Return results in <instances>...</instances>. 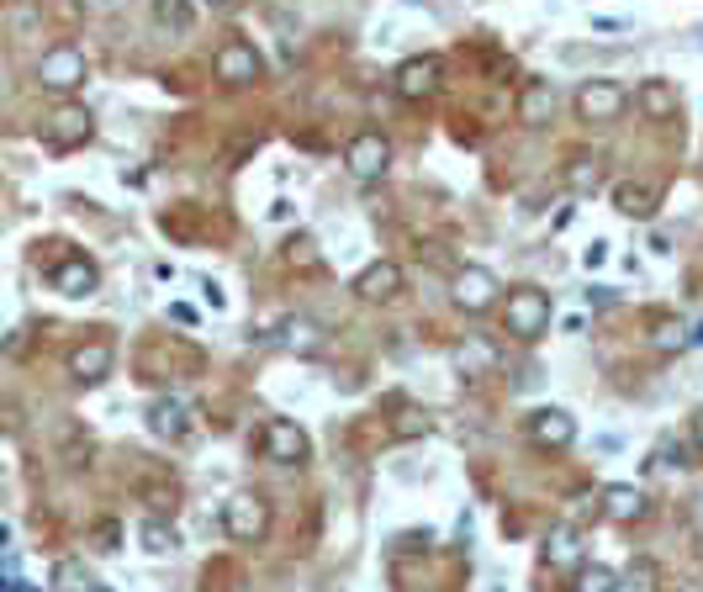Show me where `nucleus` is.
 I'll use <instances>...</instances> for the list:
<instances>
[{"instance_id":"f257e3e1","label":"nucleus","mask_w":703,"mask_h":592,"mask_svg":"<svg viewBox=\"0 0 703 592\" xmlns=\"http://www.w3.org/2000/svg\"><path fill=\"white\" fill-rule=\"evenodd\" d=\"M503 328L513 333L518 344H534L550 328V291L540 286H513L503 302Z\"/></svg>"},{"instance_id":"f03ea898","label":"nucleus","mask_w":703,"mask_h":592,"mask_svg":"<svg viewBox=\"0 0 703 592\" xmlns=\"http://www.w3.org/2000/svg\"><path fill=\"white\" fill-rule=\"evenodd\" d=\"M222 529H228V540L238 545H259L270 534V508L259 492H233L228 503H222Z\"/></svg>"},{"instance_id":"7ed1b4c3","label":"nucleus","mask_w":703,"mask_h":592,"mask_svg":"<svg viewBox=\"0 0 703 592\" xmlns=\"http://www.w3.org/2000/svg\"><path fill=\"white\" fill-rule=\"evenodd\" d=\"M90 133H96V117H90L80 101L53 106V117L43 122V143L53 148V154H74V148H85Z\"/></svg>"},{"instance_id":"20e7f679","label":"nucleus","mask_w":703,"mask_h":592,"mask_svg":"<svg viewBox=\"0 0 703 592\" xmlns=\"http://www.w3.org/2000/svg\"><path fill=\"white\" fill-rule=\"evenodd\" d=\"M624 106H629L624 85H619V80H608V74H598V80H582V85H577V117L592 122V127L619 122V117H624Z\"/></svg>"},{"instance_id":"39448f33","label":"nucleus","mask_w":703,"mask_h":592,"mask_svg":"<svg viewBox=\"0 0 703 592\" xmlns=\"http://www.w3.org/2000/svg\"><path fill=\"white\" fill-rule=\"evenodd\" d=\"M259 450L270 460H281V466H307L312 460V439L296 418H270L265 434H259Z\"/></svg>"},{"instance_id":"423d86ee","label":"nucleus","mask_w":703,"mask_h":592,"mask_svg":"<svg viewBox=\"0 0 703 592\" xmlns=\"http://www.w3.org/2000/svg\"><path fill=\"white\" fill-rule=\"evenodd\" d=\"M37 80H43V90H53V96H74V90L85 85V53L80 48H48L43 64H37Z\"/></svg>"},{"instance_id":"0eeeda50","label":"nucleus","mask_w":703,"mask_h":592,"mask_svg":"<svg viewBox=\"0 0 703 592\" xmlns=\"http://www.w3.org/2000/svg\"><path fill=\"white\" fill-rule=\"evenodd\" d=\"M386 164H392V143H386V133H355L344 148V170L365 180V185H376L386 175Z\"/></svg>"},{"instance_id":"6e6552de","label":"nucleus","mask_w":703,"mask_h":592,"mask_svg":"<svg viewBox=\"0 0 703 592\" xmlns=\"http://www.w3.org/2000/svg\"><path fill=\"white\" fill-rule=\"evenodd\" d=\"M497 291H503V286H497V275H492L487 265H455L450 302H455L460 312H487Z\"/></svg>"},{"instance_id":"1a4fd4ad","label":"nucleus","mask_w":703,"mask_h":592,"mask_svg":"<svg viewBox=\"0 0 703 592\" xmlns=\"http://www.w3.org/2000/svg\"><path fill=\"white\" fill-rule=\"evenodd\" d=\"M212 74H217L222 85H254L259 74H265V59H259V48H249L244 37H233V43H222V48H217Z\"/></svg>"},{"instance_id":"9d476101","label":"nucleus","mask_w":703,"mask_h":592,"mask_svg":"<svg viewBox=\"0 0 703 592\" xmlns=\"http://www.w3.org/2000/svg\"><path fill=\"white\" fill-rule=\"evenodd\" d=\"M397 291H402V265L397 259H370V265L355 275V296L370 302V307H386Z\"/></svg>"},{"instance_id":"9b49d317","label":"nucleus","mask_w":703,"mask_h":592,"mask_svg":"<svg viewBox=\"0 0 703 592\" xmlns=\"http://www.w3.org/2000/svg\"><path fill=\"white\" fill-rule=\"evenodd\" d=\"M439 74H444L439 53H418V59H407L397 69V96L402 101H429L434 90H439Z\"/></svg>"},{"instance_id":"f8f14e48","label":"nucleus","mask_w":703,"mask_h":592,"mask_svg":"<svg viewBox=\"0 0 703 592\" xmlns=\"http://www.w3.org/2000/svg\"><path fill=\"white\" fill-rule=\"evenodd\" d=\"M111 360H117V355H111L106 339H85V344L69 349V376L80 386H101L111 376Z\"/></svg>"},{"instance_id":"ddd939ff","label":"nucleus","mask_w":703,"mask_h":592,"mask_svg":"<svg viewBox=\"0 0 703 592\" xmlns=\"http://www.w3.org/2000/svg\"><path fill=\"white\" fill-rule=\"evenodd\" d=\"M529 439L540 444V450H566V444L577 439V418H571L566 407H540V413L529 418Z\"/></svg>"},{"instance_id":"4468645a","label":"nucleus","mask_w":703,"mask_h":592,"mask_svg":"<svg viewBox=\"0 0 703 592\" xmlns=\"http://www.w3.org/2000/svg\"><path fill=\"white\" fill-rule=\"evenodd\" d=\"M143 423H148V434H154V439L175 444V439H185V429H191V407H185L180 397H154Z\"/></svg>"},{"instance_id":"2eb2a0df","label":"nucleus","mask_w":703,"mask_h":592,"mask_svg":"<svg viewBox=\"0 0 703 592\" xmlns=\"http://www.w3.org/2000/svg\"><path fill=\"white\" fill-rule=\"evenodd\" d=\"M540 561H545L550 571H577V566H582V524H555V529L545 534Z\"/></svg>"},{"instance_id":"dca6fc26","label":"nucleus","mask_w":703,"mask_h":592,"mask_svg":"<svg viewBox=\"0 0 703 592\" xmlns=\"http://www.w3.org/2000/svg\"><path fill=\"white\" fill-rule=\"evenodd\" d=\"M651 344L661 349V355H682V349L703 344V323L698 318H682V312H672V318H661L651 328Z\"/></svg>"},{"instance_id":"f3484780","label":"nucleus","mask_w":703,"mask_h":592,"mask_svg":"<svg viewBox=\"0 0 703 592\" xmlns=\"http://www.w3.org/2000/svg\"><path fill=\"white\" fill-rule=\"evenodd\" d=\"M281 349L296 360H312V355H323V328L302 318V312H291V318H281Z\"/></svg>"},{"instance_id":"a211bd4d","label":"nucleus","mask_w":703,"mask_h":592,"mask_svg":"<svg viewBox=\"0 0 703 592\" xmlns=\"http://www.w3.org/2000/svg\"><path fill=\"white\" fill-rule=\"evenodd\" d=\"M101 286V270L90 265L85 254H69L59 270H53V291H64V296H90Z\"/></svg>"},{"instance_id":"6ab92c4d","label":"nucleus","mask_w":703,"mask_h":592,"mask_svg":"<svg viewBox=\"0 0 703 592\" xmlns=\"http://www.w3.org/2000/svg\"><path fill=\"white\" fill-rule=\"evenodd\" d=\"M598 497H603V513L614 518V524H635V518L645 513V492L640 487H619L614 481V487H603Z\"/></svg>"},{"instance_id":"aec40b11","label":"nucleus","mask_w":703,"mask_h":592,"mask_svg":"<svg viewBox=\"0 0 703 592\" xmlns=\"http://www.w3.org/2000/svg\"><path fill=\"white\" fill-rule=\"evenodd\" d=\"M614 207H619L624 217L645 222V217H651V212L661 207V201H656L651 185H640V180H619V185H614Z\"/></svg>"},{"instance_id":"412c9836","label":"nucleus","mask_w":703,"mask_h":592,"mask_svg":"<svg viewBox=\"0 0 703 592\" xmlns=\"http://www.w3.org/2000/svg\"><path fill=\"white\" fill-rule=\"evenodd\" d=\"M555 106H561V96H555V90L545 85V80H534L524 96H518V117L524 122H534V127H545L550 117H555Z\"/></svg>"},{"instance_id":"4be33fe9","label":"nucleus","mask_w":703,"mask_h":592,"mask_svg":"<svg viewBox=\"0 0 703 592\" xmlns=\"http://www.w3.org/2000/svg\"><path fill=\"white\" fill-rule=\"evenodd\" d=\"M138 545H143V555H159V561H164V555L180 550V534L164 524V518H143V524H138Z\"/></svg>"},{"instance_id":"5701e85b","label":"nucleus","mask_w":703,"mask_h":592,"mask_svg":"<svg viewBox=\"0 0 703 592\" xmlns=\"http://www.w3.org/2000/svg\"><path fill=\"white\" fill-rule=\"evenodd\" d=\"M640 111H645V117H672V111H677V90L672 85H666V80H645L640 85Z\"/></svg>"},{"instance_id":"b1692460","label":"nucleus","mask_w":703,"mask_h":592,"mask_svg":"<svg viewBox=\"0 0 703 592\" xmlns=\"http://www.w3.org/2000/svg\"><path fill=\"white\" fill-rule=\"evenodd\" d=\"M53 587H69V592H90V587H101V582H96V571H90L85 561H59V566H53Z\"/></svg>"},{"instance_id":"393cba45","label":"nucleus","mask_w":703,"mask_h":592,"mask_svg":"<svg viewBox=\"0 0 703 592\" xmlns=\"http://www.w3.org/2000/svg\"><path fill=\"white\" fill-rule=\"evenodd\" d=\"M619 587H629V592H651V587H661V566L656 561H629L624 571H619Z\"/></svg>"},{"instance_id":"a878e982","label":"nucleus","mask_w":703,"mask_h":592,"mask_svg":"<svg viewBox=\"0 0 703 592\" xmlns=\"http://www.w3.org/2000/svg\"><path fill=\"white\" fill-rule=\"evenodd\" d=\"M566 185H571L577 196H592V191L603 185V159H577V164L566 170Z\"/></svg>"},{"instance_id":"bb28decb","label":"nucleus","mask_w":703,"mask_h":592,"mask_svg":"<svg viewBox=\"0 0 703 592\" xmlns=\"http://www.w3.org/2000/svg\"><path fill=\"white\" fill-rule=\"evenodd\" d=\"M460 376H476V370H497V349L492 344H481V339H471V344H460Z\"/></svg>"},{"instance_id":"cd10ccee","label":"nucleus","mask_w":703,"mask_h":592,"mask_svg":"<svg viewBox=\"0 0 703 592\" xmlns=\"http://www.w3.org/2000/svg\"><path fill=\"white\" fill-rule=\"evenodd\" d=\"M154 22H164V27L185 32V27L196 22V11H191V0H154Z\"/></svg>"},{"instance_id":"c85d7f7f","label":"nucleus","mask_w":703,"mask_h":592,"mask_svg":"<svg viewBox=\"0 0 703 592\" xmlns=\"http://www.w3.org/2000/svg\"><path fill=\"white\" fill-rule=\"evenodd\" d=\"M577 587L582 592H608V587H619V571L614 566H577Z\"/></svg>"},{"instance_id":"c756f323","label":"nucleus","mask_w":703,"mask_h":592,"mask_svg":"<svg viewBox=\"0 0 703 592\" xmlns=\"http://www.w3.org/2000/svg\"><path fill=\"white\" fill-rule=\"evenodd\" d=\"M286 265L291 270H312V265H318V244H312L307 233H296L291 244H286Z\"/></svg>"},{"instance_id":"7c9ffc66","label":"nucleus","mask_w":703,"mask_h":592,"mask_svg":"<svg viewBox=\"0 0 703 592\" xmlns=\"http://www.w3.org/2000/svg\"><path fill=\"white\" fill-rule=\"evenodd\" d=\"M397 434L423 439V434H429V418H423V413H402V418H397Z\"/></svg>"},{"instance_id":"2f4dec72","label":"nucleus","mask_w":703,"mask_h":592,"mask_svg":"<svg viewBox=\"0 0 703 592\" xmlns=\"http://www.w3.org/2000/svg\"><path fill=\"white\" fill-rule=\"evenodd\" d=\"M645 254L666 259V254H672V238H666V233H651V238H645Z\"/></svg>"},{"instance_id":"473e14b6","label":"nucleus","mask_w":703,"mask_h":592,"mask_svg":"<svg viewBox=\"0 0 703 592\" xmlns=\"http://www.w3.org/2000/svg\"><path fill=\"white\" fill-rule=\"evenodd\" d=\"M291 217H296V207H291L286 196H275V201H270V222H291Z\"/></svg>"},{"instance_id":"72a5a7b5","label":"nucleus","mask_w":703,"mask_h":592,"mask_svg":"<svg viewBox=\"0 0 703 592\" xmlns=\"http://www.w3.org/2000/svg\"><path fill=\"white\" fill-rule=\"evenodd\" d=\"M592 27H598V32H629V16H598Z\"/></svg>"},{"instance_id":"f704fd0d","label":"nucleus","mask_w":703,"mask_h":592,"mask_svg":"<svg viewBox=\"0 0 703 592\" xmlns=\"http://www.w3.org/2000/svg\"><path fill=\"white\" fill-rule=\"evenodd\" d=\"M170 318H175V323H196V307H185V302H175V307H170Z\"/></svg>"},{"instance_id":"c9c22d12","label":"nucleus","mask_w":703,"mask_h":592,"mask_svg":"<svg viewBox=\"0 0 703 592\" xmlns=\"http://www.w3.org/2000/svg\"><path fill=\"white\" fill-rule=\"evenodd\" d=\"M603 259H608V244H592V249H587V265H592V270H598Z\"/></svg>"},{"instance_id":"e433bc0d","label":"nucleus","mask_w":703,"mask_h":592,"mask_svg":"<svg viewBox=\"0 0 703 592\" xmlns=\"http://www.w3.org/2000/svg\"><path fill=\"white\" fill-rule=\"evenodd\" d=\"M693 439L703 444V407H698V413H693Z\"/></svg>"},{"instance_id":"4c0bfd02","label":"nucleus","mask_w":703,"mask_h":592,"mask_svg":"<svg viewBox=\"0 0 703 592\" xmlns=\"http://www.w3.org/2000/svg\"><path fill=\"white\" fill-rule=\"evenodd\" d=\"M693 48H703V27H698V32H693Z\"/></svg>"},{"instance_id":"58836bf2","label":"nucleus","mask_w":703,"mask_h":592,"mask_svg":"<svg viewBox=\"0 0 703 592\" xmlns=\"http://www.w3.org/2000/svg\"><path fill=\"white\" fill-rule=\"evenodd\" d=\"M6 481H11V476H6V466H0V492H6Z\"/></svg>"},{"instance_id":"ea45409f","label":"nucleus","mask_w":703,"mask_h":592,"mask_svg":"<svg viewBox=\"0 0 703 592\" xmlns=\"http://www.w3.org/2000/svg\"><path fill=\"white\" fill-rule=\"evenodd\" d=\"M207 6H233V0H207Z\"/></svg>"}]
</instances>
